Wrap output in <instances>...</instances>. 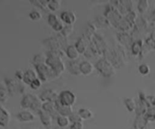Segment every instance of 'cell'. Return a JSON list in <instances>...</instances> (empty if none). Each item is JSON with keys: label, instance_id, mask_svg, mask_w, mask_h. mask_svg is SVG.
Instances as JSON below:
<instances>
[{"label": "cell", "instance_id": "1", "mask_svg": "<svg viewBox=\"0 0 155 129\" xmlns=\"http://www.w3.org/2000/svg\"><path fill=\"white\" fill-rule=\"evenodd\" d=\"M42 102L39 97H36L34 94H26L21 99V106L26 110L31 109L38 113L39 111L42 110Z\"/></svg>", "mask_w": 155, "mask_h": 129}, {"label": "cell", "instance_id": "2", "mask_svg": "<svg viewBox=\"0 0 155 129\" xmlns=\"http://www.w3.org/2000/svg\"><path fill=\"white\" fill-rule=\"evenodd\" d=\"M45 64L53 71L54 77H58L59 75H61L65 71V68H66V66L62 61L61 58L49 54V53H47Z\"/></svg>", "mask_w": 155, "mask_h": 129}, {"label": "cell", "instance_id": "3", "mask_svg": "<svg viewBox=\"0 0 155 129\" xmlns=\"http://www.w3.org/2000/svg\"><path fill=\"white\" fill-rule=\"evenodd\" d=\"M95 67L99 74L104 77H111L116 74L115 67L105 58L98 59L95 63Z\"/></svg>", "mask_w": 155, "mask_h": 129}, {"label": "cell", "instance_id": "4", "mask_svg": "<svg viewBox=\"0 0 155 129\" xmlns=\"http://www.w3.org/2000/svg\"><path fill=\"white\" fill-rule=\"evenodd\" d=\"M36 72L37 74L38 77L42 82L47 81L50 77H54V74L51 68L45 63L39 64V65H34Z\"/></svg>", "mask_w": 155, "mask_h": 129}, {"label": "cell", "instance_id": "5", "mask_svg": "<svg viewBox=\"0 0 155 129\" xmlns=\"http://www.w3.org/2000/svg\"><path fill=\"white\" fill-rule=\"evenodd\" d=\"M148 107L149 106L147 101L146 95L140 91L139 93V99L136 101V108L135 111L136 116H144L146 114Z\"/></svg>", "mask_w": 155, "mask_h": 129}, {"label": "cell", "instance_id": "6", "mask_svg": "<svg viewBox=\"0 0 155 129\" xmlns=\"http://www.w3.org/2000/svg\"><path fill=\"white\" fill-rule=\"evenodd\" d=\"M77 97L75 93L70 90H65L59 93L58 100L61 104L72 107L76 103Z\"/></svg>", "mask_w": 155, "mask_h": 129}, {"label": "cell", "instance_id": "7", "mask_svg": "<svg viewBox=\"0 0 155 129\" xmlns=\"http://www.w3.org/2000/svg\"><path fill=\"white\" fill-rule=\"evenodd\" d=\"M47 21H48V24H49L50 27L56 32L61 33L64 27V23L55 14H49L48 18H47Z\"/></svg>", "mask_w": 155, "mask_h": 129}, {"label": "cell", "instance_id": "8", "mask_svg": "<svg viewBox=\"0 0 155 129\" xmlns=\"http://www.w3.org/2000/svg\"><path fill=\"white\" fill-rule=\"evenodd\" d=\"M58 96L59 94H58L57 92L54 90L46 89L44 90L39 94V97L42 103H45V102H53V103H54L58 100Z\"/></svg>", "mask_w": 155, "mask_h": 129}, {"label": "cell", "instance_id": "9", "mask_svg": "<svg viewBox=\"0 0 155 129\" xmlns=\"http://www.w3.org/2000/svg\"><path fill=\"white\" fill-rule=\"evenodd\" d=\"M5 84L6 88H7L10 96H14L18 91H19L20 85H21L20 83H18L17 80L8 78V77L5 79Z\"/></svg>", "mask_w": 155, "mask_h": 129}, {"label": "cell", "instance_id": "10", "mask_svg": "<svg viewBox=\"0 0 155 129\" xmlns=\"http://www.w3.org/2000/svg\"><path fill=\"white\" fill-rule=\"evenodd\" d=\"M60 19L66 25H73L76 22L77 17L74 12L71 11H64L61 13Z\"/></svg>", "mask_w": 155, "mask_h": 129}, {"label": "cell", "instance_id": "11", "mask_svg": "<svg viewBox=\"0 0 155 129\" xmlns=\"http://www.w3.org/2000/svg\"><path fill=\"white\" fill-rule=\"evenodd\" d=\"M17 118L21 122H32V121H35L36 116L31 111L24 109L17 114Z\"/></svg>", "mask_w": 155, "mask_h": 129}, {"label": "cell", "instance_id": "12", "mask_svg": "<svg viewBox=\"0 0 155 129\" xmlns=\"http://www.w3.org/2000/svg\"><path fill=\"white\" fill-rule=\"evenodd\" d=\"M54 106H55V109L58 115H63V116L69 117L71 114L74 112L73 111V108L71 106H67L61 104L58 100L57 101L54 102Z\"/></svg>", "mask_w": 155, "mask_h": 129}, {"label": "cell", "instance_id": "13", "mask_svg": "<svg viewBox=\"0 0 155 129\" xmlns=\"http://www.w3.org/2000/svg\"><path fill=\"white\" fill-rule=\"evenodd\" d=\"M11 120V115L8 111L0 105V127H5L8 125Z\"/></svg>", "mask_w": 155, "mask_h": 129}, {"label": "cell", "instance_id": "14", "mask_svg": "<svg viewBox=\"0 0 155 129\" xmlns=\"http://www.w3.org/2000/svg\"><path fill=\"white\" fill-rule=\"evenodd\" d=\"M80 70L81 74L84 76H89L94 71V65L89 61H83L80 63Z\"/></svg>", "mask_w": 155, "mask_h": 129}, {"label": "cell", "instance_id": "15", "mask_svg": "<svg viewBox=\"0 0 155 129\" xmlns=\"http://www.w3.org/2000/svg\"><path fill=\"white\" fill-rule=\"evenodd\" d=\"M117 37L118 41H119L123 46L131 47L133 42V37H132L131 35H130V33H126V32H121V33H117Z\"/></svg>", "mask_w": 155, "mask_h": 129}, {"label": "cell", "instance_id": "16", "mask_svg": "<svg viewBox=\"0 0 155 129\" xmlns=\"http://www.w3.org/2000/svg\"><path fill=\"white\" fill-rule=\"evenodd\" d=\"M38 115L40 118L41 122L45 127H50L52 125L53 117L49 113H47V112H44L43 110H40L38 112Z\"/></svg>", "mask_w": 155, "mask_h": 129}, {"label": "cell", "instance_id": "17", "mask_svg": "<svg viewBox=\"0 0 155 129\" xmlns=\"http://www.w3.org/2000/svg\"><path fill=\"white\" fill-rule=\"evenodd\" d=\"M74 46H75L76 49H77V51L79 52L80 54H85L86 53V51H87L88 49H89L87 41L86 40V39L83 36H80L77 39Z\"/></svg>", "mask_w": 155, "mask_h": 129}, {"label": "cell", "instance_id": "18", "mask_svg": "<svg viewBox=\"0 0 155 129\" xmlns=\"http://www.w3.org/2000/svg\"><path fill=\"white\" fill-rule=\"evenodd\" d=\"M38 77L37 74H36V71L33 69H27V71H24V78H23V82L25 84L29 85L30 86L32 82Z\"/></svg>", "mask_w": 155, "mask_h": 129}, {"label": "cell", "instance_id": "19", "mask_svg": "<svg viewBox=\"0 0 155 129\" xmlns=\"http://www.w3.org/2000/svg\"><path fill=\"white\" fill-rule=\"evenodd\" d=\"M144 44H145V42H143L142 39H137V40L133 41V44H132L131 47H130L132 54L135 56H140Z\"/></svg>", "mask_w": 155, "mask_h": 129}, {"label": "cell", "instance_id": "20", "mask_svg": "<svg viewBox=\"0 0 155 129\" xmlns=\"http://www.w3.org/2000/svg\"><path fill=\"white\" fill-rule=\"evenodd\" d=\"M148 121L144 116H136L133 124V127L136 129H148Z\"/></svg>", "mask_w": 155, "mask_h": 129}, {"label": "cell", "instance_id": "21", "mask_svg": "<svg viewBox=\"0 0 155 129\" xmlns=\"http://www.w3.org/2000/svg\"><path fill=\"white\" fill-rule=\"evenodd\" d=\"M67 68H68V71H69L72 75L78 76L81 74L80 70V63H78L77 60L70 61V62H68Z\"/></svg>", "mask_w": 155, "mask_h": 129}, {"label": "cell", "instance_id": "22", "mask_svg": "<svg viewBox=\"0 0 155 129\" xmlns=\"http://www.w3.org/2000/svg\"><path fill=\"white\" fill-rule=\"evenodd\" d=\"M65 53H66V56H68V59H71V61L77 60L80 55L76 49L75 46L73 45H70L67 47L66 49H65Z\"/></svg>", "mask_w": 155, "mask_h": 129}, {"label": "cell", "instance_id": "23", "mask_svg": "<svg viewBox=\"0 0 155 129\" xmlns=\"http://www.w3.org/2000/svg\"><path fill=\"white\" fill-rule=\"evenodd\" d=\"M42 110L47 112V113H49L53 118H54V113L58 114L55 109L54 103H53V102H45V103H42Z\"/></svg>", "mask_w": 155, "mask_h": 129}, {"label": "cell", "instance_id": "24", "mask_svg": "<svg viewBox=\"0 0 155 129\" xmlns=\"http://www.w3.org/2000/svg\"><path fill=\"white\" fill-rule=\"evenodd\" d=\"M77 112L83 121L91 119L93 117V112L88 108H80Z\"/></svg>", "mask_w": 155, "mask_h": 129}, {"label": "cell", "instance_id": "25", "mask_svg": "<svg viewBox=\"0 0 155 129\" xmlns=\"http://www.w3.org/2000/svg\"><path fill=\"white\" fill-rule=\"evenodd\" d=\"M124 103L128 112H133L136 111V101L134 99L131 98V97H127V98L124 99Z\"/></svg>", "mask_w": 155, "mask_h": 129}, {"label": "cell", "instance_id": "26", "mask_svg": "<svg viewBox=\"0 0 155 129\" xmlns=\"http://www.w3.org/2000/svg\"><path fill=\"white\" fill-rule=\"evenodd\" d=\"M56 121H57V124L58 125V127H61V128H65L71 123L68 117L63 116V115H60L56 118Z\"/></svg>", "mask_w": 155, "mask_h": 129}, {"label": "cell", "instance_id": "27", "mask_svg": "<svg viewBox=\"0 0 155 129\" xmlns=\"http://www.w3.org/2000/svg\"><path fill=\"white\" fill-rule=\"evenodd\" d=\"M8 91L6 88L5 84H2L0 83V102L5 103L8 98Z\"/></svg>", "mask_w": 155, "mask_h": 129}, {"label": "cell", "instance_id": "28", "mask_svg": "<svg viewBox=\"0 0 155 129\" xmlns=\"http://www.w3.org/2000/svg\"><path fill=\"white\" fill-rule=\"evenodd\" d=\"M124 18H125V19L127 20L131 25H133V27L136 25V21H137L138 20L137 15H136V13L134 11H131V12H129Z\"/></svg>", "mask_w": 155, "mask_h": 129}, {"label": "cell", "instance_id": "29", "mask_svg": "<svg viewBox=\"0 0 155 129\" xmlns=\"http://www.w3.org/2000/svg\"><path fill=\"white\" fill-rule=\"evenodd\" d=\"M61 3L59 0H48V8L51 12H56L61 8Z\"/></svg>", "mask_w": 155, "mask_h": 129}, {"label": "cell", "instance_id": "30", "mask_svg": "<svg viewBox=\"0 0 155 129\" xmlns=\"http://www.w3.org/2000/svg\"><path fill=\"white\" fill-rule=\"evenodd\" d=\"M148 8H149V2L148 0H140V1H139L138 10H139V13H145V12H147Z\"/></svg>", "mask_w": 155, "mask_h": 129}, {"label": "cell", "instance_id": "31", "mask_svg": "<svg viewBox=\"0 0 155 129\" xmlns=\"http://www.w3.org/2000/svg\"><path fill=\"white\" fill-rule=\"evenodd\" d=\"M145 117L148 122H155V106L148 108Z\"/></svg>", "mask_w": 155, "mask_h": 129}, {"label": "cell", "instance_id": "32", "mask_svg": "<svg viewBox=\"0 0 155 129\" xmlns=\"http://www.w3.org/2000/svg\"><path fill=\"white\" fill-rule=\"evenodd\" d=\"M138 69H139V72L143 76L148 75V74H149L150 72H151V68H150L149 65L146 63L141 64L139 66V68H138Z\"/></svg>", "mask_w": 155, "mask_h": 129}, {"label": "cell", "instance_id": "33", "mask_svg": "<svg viewBox=\"0 0 155 129\" xmlns=\"http://www.w3.org/2000/svg\"><path fill=\"white\" fill-rule=\"evenodd\" d=\"M97 24L100 26V27H109L110 25V22L107 18L103 15V16H98L97 18Z\"/></svg>", "mask_w": 155, "mask_h": 129}, {"label": "cell", "instance_id": "34", "mask_svg": "<svg viewBox=\"0 0 155 129\" xmlns=\"http://www.w3.org/2000/svg\"><path fill=\"white\" fill-rule=\"evenodd\" d=\"M74 31V27L73 25H64V27L61 32V35L63 36L64 38H67Z\"/></svg>", "mask_w": 155, "mask_h": 129}, {"label": "cell", "instance_id": "35", "mask_svg": "<svg viewBox=\"0 0 155 129\" xmlns=\"http://www.w3.org/2000/svg\"><path fill=\"white\" fill-rule=\"evenodd\" d=\"M45 60H46V57L44 56L42 54H38L33 57V63L34 65H39L42 63H45Z\"/></svg>", "mask_w": 155, "mask_h": 129}, {"label": "cell", "instance_id": "36", "mask_svg": "<svg viewBox=\"0 0 155 129\" xmlns=\"http://www.w3.org/2000/svg\"><path fill=\"white\" fill-rule=\"evenodd\" d=\"M29 17H30V18L32 20V21H38L40 19H42V16L39 11L33 10L30 12V14H29Z\"/></svg>", "mask_w": 155, "mask_h": 129}, {"label": "cell", "instance_id": "37", "mask_svg": "<svg viewBox=\"0 0 155 129\" xmlns=\"http://www.w3.org/2000/svg\"><path fill=\"white\" fill-rule=\"evenodd\" d=\"M42 81L39 78V77H37V78L35 79V80L32 82L31 84L30 85V87L32 90H39V88L42 87Z\"/></svg>", "mask_w": 155, "mask_h": 129}, {"label": "cell", "instance_id": "38", "mask_svg": "<svg viewBox=\"0 0 155 129\" xmlns=\"http://www.w3.org/2000/svg\"><path fill=\"white\" fill-rule=\"evenodd\" d=\"M68 118H69V120L70 121H71V124H73V123L79 122V121H83L82 118H80V116L79 115L78 112H74L69 117H68Z\"/></svg>", "mask_w": 155, "mask_h": 129}, {"label": "cell", "instance_id": "39", "mask_svg": "<svg viewBox=\"0 0 155 129\" xmlns=\"http://www.w3.org/2000/svg\"><path fill=\"white\" fill-rule=\"evenodd\" d=\"M145 44L149 48L150 50H155V40L151 36L145 39Z\"/></svg>", "mask_w": 155, "mask_h": 129}, {"label": "cell", "instance_id": "40", "mask_svg": "<svg viewBox=\"0 0 155 129\" xmlns=\"http://www.w3.org/2000/svg\"><path fill=\"white\" fill-rule=\"evenodd\" d=\"M24 71H22L21 69H18L15 71V77L18 81H23V78H24Z\"/></svg>", "mask_w": 155, "mask_h": 129}, {"label": "cell", "instance_id": "41", "mask_svg": "<svg viewBox=\"0 0 155 129\" xmlns=\"http://www.w3.org/2000/svg\"><path fill=\"white\" fill-rule=\"evenodd\" d=\"M84 128V124L83 121H79V122L73 123L70 125L69 129H83Z\"/></svg>", "mask_w": 155, "mask_h": 129}, {"label": "cell", "instance_id": "42", "mask_svg": "<svg viewBox=\"0 0 155 129\" xmlns=\"http://www.w3.org/2000/svg\"><path fill=\"white\" fill-rule=\"evenodd\" d=\"M146 98H147V101H148L149 107H154V106H155V96L148 95L146 96Z\"/></svg>", "mask_w": 155, "mask_h": 129}, {"label": "cell", "instance_id": "43", "mask_svg": "<svg viewBox=\"0 0 155 129\" xmlns=\"http://www.w3.org/2000/svg\"><path fill=\"white\" fill-rule=\"evenodd\" d=\"M151 21H154V22H155V9H154V12H152V14H151Z\"/></svg>", "mask_w": 155, "mask_h": 129}, {"label": "cell", "instance_id": "44", "mask_svg": "<svg viewBox=\"0 0 155 129\" xmlns=\"http://www.w3.org/2000/svg\"><path fill=\"white\" fill-rule=\"evenodd\" d=\"M130 129H136V128H135V127H131V128H130Z\"/></svg>", "mask_w": 155, "mask_h": 129}, {"label": "cell", "instance_id": "45", "mask_svg": "<svg viewBox=\"0 0 155 129\" xmlns=\"http://www.w3.org/2000/svg\"><path fill=\"white\" fill-rule=\"evenodd\" d=\"M154 3H155V2H154ZM154 5H155V4H154Z\"/></svg>", "mask_w": 155, "mask_h": 129}]
</instances>
